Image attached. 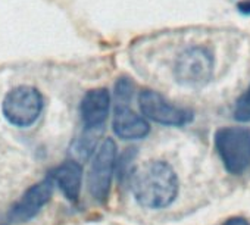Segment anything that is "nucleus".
I'll return each mask as SVG.
<instances>
[{"instance_id": "f257e3e1", "label": "nucleus", "mask_w": 250, "mask_h": 225, "mask_svg": "<svg viewBox=\"0 0 250 225\" xmlns=\"http://www.w3.org/2000/svg\"><path fill=\"white\" fill-rule=\"evenodd\" d=\"M131 191L145 209H164L178 196V178L172 166L164 161H147L137 166L131 177Z\"/></svg>"}, {"instance_id": "f03ea898", "label": "nucleus", "mask_w": 250, "mask_h": 225, "mask_svg": "<svg viewBox=\"0 0 250 225\" xmlns=\"http://www.w3.org/2000/svg\"><path fill=\"white\" fill-rule=\"evenodd\" d=\"M215 149L229 174L240 175L250 165V128L222 127L215 133Z\"/></svg>"}, {"instance_id": "7ed1b4c3", "label": "nucleus", "mask_w": 250, "mask_h": 225, "mask_svg": "<svg viewBox=\"0 0 250 225\" xmlns=\"http://www.w3.org/2000/svg\"><path fill=\"white\" fill-rule=\"evenodd\" d=\"M43 96L31 85H18L8 91L2 102V112L6 121L15 127H31L42 115Z\"/></svg>"}, {"instance_id": "20e7f679", "label": "nucleus", "mask_w": 250, "mask_h": 225, "mask_svg": "<svg viewBox=\"0 0 250 225\" xmlns=\"http://www.w3.org/2000/svg\"><path fill=\"white\" fill-rule=\"evenodd\" d=\"M215 59L209 49L193 46L181 52L174 65V77L178 84L188 88H202L212 80Z\"/></svg>"}, {"instance_id": "39448f33", "label": "nucleus", "mask_w": 250, "mask_h": 225, "mask_svg": "<svg viewBox=\"0 0 250 225\" xmlns=\"http://www.w3.org/2000/svg\"><path fill=\"white\" fill-rule=\"evenodd\" d=\"M116 169V144L104 139L97 147L87 175V187L94 200L104 203L109 197L112 178Z\"/></svg>"}, {"instance_id": "423d86ee", "label": "nucleus", "mask_w": 250, "mask_h": 225, "mask_svg": "<svg viewBox=\"0 0 250 225\" xmlns=\"http://www.w3.org/2000/svg\"><path fill=\"white\" fill-rule=\"evenodd\" d=\"M139 106L146 120L161 125L183 127L193 121L191 110L172 104L155 90H143L139 94Z\"/></svg>"}, {"instance_id": "0eeeda50", "label": "nucleus", "mask_w": 250, "mask_h": 225, "mask_svg": "<svg viewBox=\"0 0 250 225\" xmlns=\"http://www.w3.org/2000/svg\"><path fill=\"white\" fill-rule=\"evenodd\" d=\"M53 185L50 177L31 185L8 210V213L0 219V225H12L28 222L36 218L40 210L50 202L53 194Z\"/></svg>"}, {"instance_id": "6e6552de", "label": "nucleus", "mask_w": 250, "mask_h": 225, "mask_svg": "<svg viewBox=\"0 0 250 225\" xmlns=\"http://www.w3.org/2000/svg\"><path fill=\"white\" fill-rule=\"evenodd\" d=\"M110 107V94L107 88L99 87L88 90L81 103H80V115L84 127L88 131H96L102 128L107 120Z\"/></svg>"}, {"instance_id": "1a4fd4ad", "label": "nucleus", "mask_w": 250, "mask_h": 225, "mask_svg": "<svg viewBox=\"0 0 250 225\" xmlns=\"http://www.w3.org/2000/svg\"><path fill=\"white\" fill-rule=\"evenodd\" d=\"M112 128L122 140H140L147 137L150 125L143 115H139L128 104H116Z\"/></svg>"}, {"instance_id": "9d476101", "label": "nucleus", "mask_w": 250, "mask_h": 225, "mask_svg": "<svg viewBox=\"0 0 250 225\" xmlns=\"http://www.w3.org/2000/svg\"><path fill=\"white\" fill-rule=\"evenodd\" d=\"M49 177L69 202H78L83 184V166L78 161H65L56 166Z\"/></svg>"}, {"instance_id": "9b49d317", "label": "nucleus", "mask_w": 250, "mask_h": 225, "mask_svg": "<svg viewBox=\"0 0 250 225\" xmlns=\"http://www.w3.org/2000/svg\"><path fill=\"white\" fill-rule=\"evenodd\" d=\"M232 115H234V120L238 123H250V85L235 100Z\"/></svg>"}, {"instance_id": "f8f14e48", "label": "nucleus", "mask_w": 250, "mask_h": 225, "mask_svg": "<svg viewBox=\"0 0 250 225\" xmlns=\"http://www.w3.org/2000/svg\"><path fill=\"white\" fill-rule=\"evenodd\" d=\"M134 94V84L130 78H118L115 82V97L118 100L116 104H128Z\"/></svg>"}, {"instance_id": "ddd939ff", "label": "nucleus", "mask_w": 250, "mask_h": 225, "mask_svg": "<svg viewBox=\"0 0 250 225\" xmlns=\"http://www.w3.org/2000/svg\"><path fill=\"white\" fill-rule=\"evenodd\" d=\"M96 142L97 139H94V134H90V136H85L83 139H78L75 143H74V155L80 159H87L96 149Z\"/></svg>"}, {"instance_id": "4468645a", "label": "nucleus", "mask_w": 250, "mask_h": 225, "mask_svg": "<svg viewBox=\"0 0 250 225\" xmlns=\"http://www.w3.org/2000/svg\"><path fill=\"white\" fill-rule=\"evenodd\" d=\"M235 8L241 15L250 17V0H240V2L235 5Z\"/></svg>"}, {"instance_id": "2eb2a0df", "label": "nucleus", "mask_w": 250, "mask_h": 225, "mask_svg": "<svg viewBox=\"0 0 250 225\" xmlns=\"http://www.w3.org/2000/svg\"><path fill=\"white\" fill-rule=\"evenodd\" d=\"M224 225H250V224H249V221H246L241 216H234V218H229L228 221H225Z\"/></svg>"}]
</instances>
